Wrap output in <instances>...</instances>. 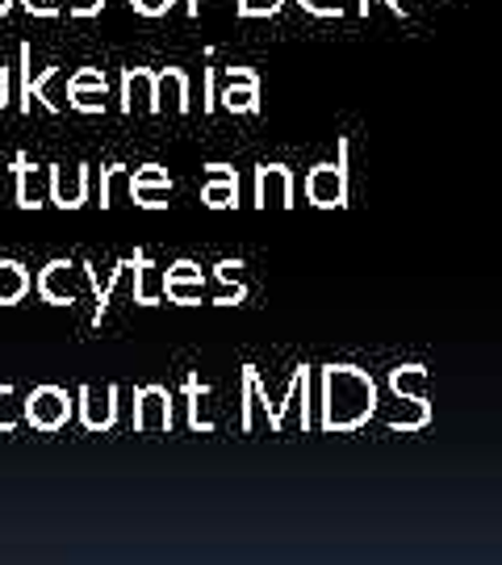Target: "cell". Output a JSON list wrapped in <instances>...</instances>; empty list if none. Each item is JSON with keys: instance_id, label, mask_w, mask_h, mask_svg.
I'll return each instance as SVG.
<instances>
[{"instance_id": "cell-1", "label": "cell", "mask_w": 502, "mask_h": 565, "mask_svg": "<svg viewBox=\"0 0 502 565\" xmlns=\"http://www.w3.org/2000/svg\"><path fill=\"white\" fill-rule=\"evenodd\" d=\"M373 377H364L356 364H327L322 369V427L352 431L373 415Z\"/></svg>"}, {"instance_id": "cell-2", "label": "cell", "mask_w": 502, "mask_h": 565, "mask_svg": "<svg viewBox=\"0 0 502 565\" xmlns=\"http://www.w3.org/2000/svg\"><path fill=\"white\" fill-rule=\"evenodd\" d=\"M72 411H76V403L67 398V390H60V385H39L25 398V424L34 427V431H60V427H67Z\"/></svg>"}, {"instance_id": "cell-3", "label": "cell", "mask_w": 502, "mask_h": 565, "mask_svg": "<svg viewBox=\"0 0 502 565\" xmlns=\"http://www.w3.org/2000/svg\"><path fill=\"white\" fill-rule=\"evenodd\" d=\"M81 281H88V277H84V264L51 260L39 273L42 302H51V306H76V302H81Z\"/></svg>"}, {"instance_id": "cell-4", "label": "cell", "mask_w": 502, "mask_h": 565, "mask_svg": "<svg viewBox=\"0 0 502 565\" xmlns=\"http://www.w3.org/2000/svg\"><path fill=\"white\" fill-rule=\"evenodd\" d=\"M168 427H172L168 385H142L135 394V431H168Z\"/></svg>"}, {"instance_id": "cell-5", "label": "cell", "mask_w": 502, "mask_h": 565, "mask_svg": "<svg viewBox=\"0 0 502 565\" xmlns=\"http://www.w3.org/2000/svg\"><path fill=\"white\" fill-rule=\"evenodd\" d=\"M306 198L319 205V210H331V205H343L348 198V172L340 163H319L310 177H306Z\"/></svg>"}, {"instance_id": "cell-6", "label": "cell", "mask_w": 502, "mask_h": 565, "mask_svg": "<svg viewBox=\"0 0 502 565\" xmlns=\"http://www.w3.org/2000/svg\"><path fill=\"white\" fill-rule=\"evenodd\" d=\"M121 109L126 114H160L156 102V72L151 67H121Z\"/></svg>"}, {"instance_id": "cell-7", "label": "cell", "mask_w": 502, "mask_h": 565, "mask_svg": "<svg viewBox=\"0 0 502 565\" xmlns=\"http://www.w3.org/2000/svg\"><path fill=\"white\" fill-rule=\"evenodd\" d=\"M256 205L260 210H268V205L289 210L293 205V172L285 163H260L256 168Z\"/></svg>"}, {"instance_id": "cell-8", "label": "cell", "mask_w": 502, "mask_h": 565, "mask_svg": "<svg viewBox=\"0 0 502 565\" xmlns=\"http://www.w3.org/2000/svg\"><path fill=\"white\" fill-rule=\"evenodd\" d=\"M84 202H88V163L51 168V205H60V210H81Z\"/></svg>"}, {"instance_id": "cell-9", "label": "cell", "mask_w": 502, "mask_h": 565, "mask_svg": "<svg viewBox=\"0 0 502 565\" xmlns=\"http://www.w3.org/2000/svg\"><path fill=\"white\" fill-rule=\"evenodd\" d=\"M201 202L210 205V210H231V205H239V172L226 168V163H205Z\"/></svg>"}, {"instance_id": "cell-10", "label": "cell", "mask_w": 502, "mask_h": 565, "mask_svg": "<svg viewBox=\"0 0 502 565\" xmlns=\"http://www.w3.org/2000/svg\"><path fill=\"white\" fill-rule=\"evenodd\" d=\"M81 424L88 431H105L118 424V385H105V394H97L93 385L81 390Z\"/></svg>"}, {"instance_id": "cell-11", "label": "cell", "mask_w": 502, "mask_h": 565, "mask_svg": "<svg viewBox=\"0 0 502 565\" xmlns=\"http://www.w3.org/2000/svg\"><path fill=\"white\" fill-rule=\"evenodd\" d=\"M13 168H18V205L21 210H39V205L51 202V168H34L30 156H18Z\"/></svg>"}, {"instance_id": "cell-12", "label": "cell", "mask_w": 502, "mask_h": 565, "mask_svg": "<svg viewBox=\"0 0 502 565\" xmlns=\"http://www.w3.org/2000/svg\"><path fill=\"white\" fill-rule=\"evenodd\" d=\"M160 298H168V273L147 260V252H135V302L160 306Z\"/></svg>"}, {"instance_id": "cell-13", "label": "cell", "mask_w": 502, "mask_h": 565, "mask_svg": "<svg viewBox=\"0 0 502 565\" xmlns=\"http://www.w3.org/2000/svg\"><path fill=\"white\" fill-rule=\"evenodd\" d=\"M156 102L172 105L177 114H189V76H184L181 67H160L156 72Z\"/></svg>"}, {"instance_id": "cell-14", "label": "cell", "mask_w": 502, "mask_h": 565, "mask_svg": "<svg viewBox=\"0 0 502 565\" xmlns=\"http://www.w3.org/2000/svg\"><path fill=\"white\" fill-rule=\"evenodd\" d=\"M30 285H34V277H30V268L21 260H0V306H18L25 294H30Z\"/></svg>"}, {"instance_id": "cell-15", "label": "cell", "mask_w": 502, "mask_h": 565, "mask_svg": "<svg viewBox=\"0 0 502 565\" xmlns=\"http://www.w3.org/2000/svg\"><path fill=\"white\" fill-rule=\"evenodd\" d=\"M218 105L226 114H256L260 109V84H226L218 93Z\"/></svg>"}, {"instance_id": "cell-16", "label": "cell", "mask_w": 502, "mask_h": 565, "mask_svg": "<svg viewBox=\"0 0 502 565\" xmlns=\"http://www.w3.org/2000/svg\"><path fill=\"white\" fill-rule=\"evenodd\" d=\"M130 189H135V172H130L126 163H109V168L100 172V205H105V210L118 202L121 193H130Z\"/></svg>"}, {"instance_id": "cell-17", "label": "cell", "mask_w": 502, "mask_h": 565, "mask_svg": "<svg viewBox=\"0 0 502 565\" xmlns=\"http://www.w3.org/2000/svg\"><path fill=\"white\" fill-rule=\"evenodd\" d=\"M25 419V403L18 398L13 385H0V431H13Z\"/></svg>"}, {"instance_id": "cell-18", "label": "cell", "mask_w": 502, "mask_h": 565, "mask_svg": "<svg viewBox=\"0 0 502 565\" xmlns=\"http://www.w3.org/2000/svg\"><path fill=\"white\" fill-rule=\"evenodd\" d=\"M21 114H34V51L21 42Z\"/></svg>"}, {"instance_id": "cell-19", "label": "cell", "mask_w": 502, "mask_h": 565, "mask_svg": "<svg viewBox=\"0 0 502 565\" xmlns=\"http://www.w3.org/2000/svg\"><path fill=\"white\" fill-rule=\"evenodd\" d=\"M168 302L201 306L205 302V281H168Z\"/></svg>"}, {"instance_id": "cell-20", "label": "cell", "mask_w": 502, "mask_h": 565, "mask_svg": "<svg viewBox=\"0 0 502 565\" xmlns=\"http://www.w3.org/2000/svg\"><path fill=\"white\" fill-rule=\"evenodd\" d=\"M184 394H189V424L197 427V431H214V424L201 415V394H205V385H201L197 377H189V382H184Z\"/></svg>"}, {"instance_id": "cell-21", "label": "cell", "mask_w": 502, "mask_h": 565, "mask_svg": "<svg viewBox=\"0 0 502 565\" xmlns=\"http://www.w3.org/2000/svg\"><path fill=\"white\" fill-rule=\"evenodd\" d=\"M135 189H172V177L160 163H142V168H135Z\"/></svg>"}, {"instance_id": "cell-22", "label": "cell", "mask_w": 502, "mask_h": 565, "mask_svg": "<svg viewBox=\"0 0 502 565\" xmlns=\"http://www.w3.org/2000/svg\"><path fill=\"white\" fill-rule=\"evenodd\" d=\"M67 105L81 109V114H105V93L100 88H76V93H67Z\"/></svg>"}, {"instance_id": "cell-23", "label": "cell", "mask_w": 502, "mask_h": 565, "mask_svg": "<svg viewBox=\"0 0 502 565\" xmlns=\"http://www.w3.org/2000/svg\"><path fill=\"white\" fill-rule=\"evenodd\" d=\"M76 88H100V93H109V81H105L100 67H81V72L67 81V93H76Z\"/></svg>"}, {"instance_id": "cell-24", "label": "cell", "mask_w": 502, "mask_h": 565, "mask_svg": "<svg viewBox=\"0 0 502 565\" xmlns=\"http://www.w3.org/2000/svg\"><path fill=\"white\" fill-rule=\"evenodd\" d=\"M285 0H239V18H277Z\"/></svg>"}, {"instance_id": "cell-25", "label": "cell", "mask_w": 502, "mask_h": 565, "mask_svg": "<svg viewBox=\"0 0 502 565\" xmlns=\"http://www.w3.org/2000/svg\"><path fill=\"white\" fill-rule=\"evenodd\" d=\"M130 198H135L142 210H163L168 198H172V189H130Z\"/></svg>"}, {"instance_id": "cell-26", "label": "cell", "mask_w": 502, "mask_h": 565, "mask_svg": "<svg viewBox=\"0 0 502 565\" xmlns=\"http://www.w3.org/2000/svg\"><path fill=\"white\" fill-rule=\"evenodd\" d=\"M298 4L314 18H340L343 13V0H298Z\"/></svg>"}, {"instance_id": "cell-27", "label": "cell", "mask_w": 502, "mask_h": 565, "mask_svg": "<svg viewBox=\"0 0 502 565\" xmlns=\"http://www.w3.org/2000/svg\"><path fill=\"white\" fill-rule=\"evenodd\" d=\"M172 4H177V0H130V9H135L139 18H163Z\"/></svg>"}, {"instance_id": "cell-28", "label": "cell", "mask_w": 502, "mask_h": 565, "mask_svg": "<svg viewBox=\"0 0 502 565\" xmlns=\"http://www.w3.org/2000/svg\"><path fill=\"white\" fill-rule=\"evenodd\" d=\"M168 281H205V277H201V268L193 260H177L168 268Z\"/></svg>"}, {"instance_id": "cell-29", "label": "cell", "mask_w": 502, "mask_h": 565, "mask_svg": "<svg viewBox=\"0 0 502 565\" xmlns=\"http://www.w3.org/2000/svg\"><path fill=\"white\" fill-rule=\"evenodd\" d=\"M30 18H60V0H21Z\"/></svg>"}, {"instance_id": "cell-30", "label": "cell", "mask_w": 502, "mask_h": 565, "mask_svg": "<svg viewBox=\"0 0 502 565\" xmlns=\"http://www.w3.org/2000/svg\"><path fill=\"white\" fill-rule=\"evenodd\" d=\"M201 81H205V102H201V109H205V114H214V109H218V84H214V67H201Z\"/></svg>"}, {"instance_id": "cell-31", "label": "cell", "mask_w": 502, "mask_h": 565, "mask_svg": "<svg viewBox=\"0 0 502 565\" xmlns=\"http://www.w3.org/2000/svg\"><path fill=\"white\" fill-rule=\"evenodd\" d=\"M239 268H243L239 260H222L218 268H214V277H218L222 285H235L239 281Z\"/></svg>"}, {"instance_id": "cell-32", "label": "cell", "mask_w": 502, "mask_h": 565, "mask_svg": "<svg viewBox=\"0 0 502 565\" xmlns=\"http://www.w3.org/2000/svg\"><path fill=\"white\" fill-rule=\"evenodd\" d=\"M226 84H260L252 67H226Z\"/></svg>"}, {"instance_id": "cell-33", "label": "cell", "mask_w": 502, "mask_h": 565, "mask_svg": "<svg viewBox=\"0 0 502 565\" xmlns=\"http://www.w3.org/2000/svg\"><path fill=\"white\" fill-rule=\"evenodd\" d=\"M100 9H105V0H81V4H72V18H97Z\"/></svg>"}, {"instance_id": "cell-34", "label": "cell", "mask_w": 502, "mask_h": 565, "mask_svg": "<svg viewBox=\"0 0 502 565\" xmlns=\"http://www.w3.org/2000/svg\"><path fill=\"white\" fill-rule=\"evenodd\" d=\"M9 76H13V67H4V63H0V109L9 105Z\"/></svg>"}, {"instance_id": "cell-35", "label": "cell", "mask_w": 502, "mask_h": 565, "mask_svg": "<svg viewBox=\"0 0 502 565\" xmlns=\"http://www.w3.org/2000/svg\"><path fill=\"white\" fill-rule=\"evenodd\" d=\"M184 13H189V18H201V0H184Z\"/></svg>"}, {"instance_id": "cell-36", "label": "cell", "mask_w": 502, "mask_h": 565, "mask_svg": "<svg viewBox=\"0 0 502 565\" xmlns=\"http://www.w3.org/2000/svg\"><path fill=\"white\" fill-rule=\"evenodd\" d=\"M9 9H13V0H0V18H4V13H9Z\"/></svg>"}]
</instances>
